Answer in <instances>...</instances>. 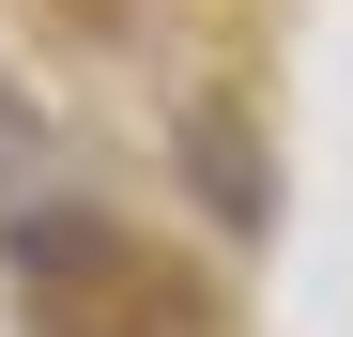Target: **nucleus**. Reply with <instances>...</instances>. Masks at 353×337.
Wrapping results in <instances>:
<instances>
[{
  "instance_id": "1",
  "label": "nucleus",
  "mask_w": 353,
  "mask_h": 337,
  "mask_svg": "<svg viewBox=\"0 0 353 337\" xmlns=\"http://www.w3.org/2000/svg\"><path fill=\"white\" fill-rule=\"evenodd\" d=\"M200 199H230V215H261V168H246V138H215V123H200Z\"/></svg>"
}]
</instances>
